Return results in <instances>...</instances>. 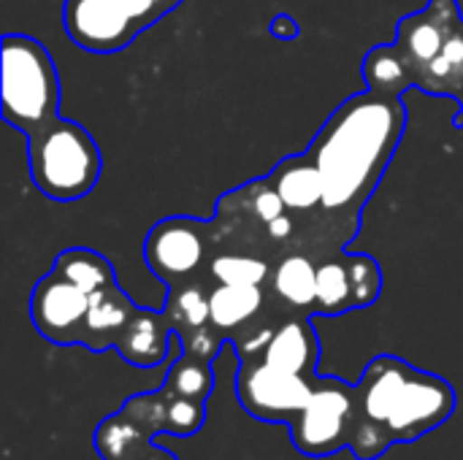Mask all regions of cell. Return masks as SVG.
Masks as SVG:
<instances>
[{
  "label": "cell",
  "instance_id": "obj_1",
  "mask_svg": "<svg viewBox=\"0 0 463 460\" xmlns=\"http://www.w3.org/2000/svg\"><path fill=\"white\" fill-rule=\"evenodd\" d=\"M404 127L402 95L369 89L345 100L307 149L323 174V211L336 217L342 247L358 233L361 211L391 165Z\"/></svg>",
  "mask_w": 463,
  "mask_h": 460
},
{
  "label": "cell",
  "instance_id": "obj_2",
  "mask_svg": "<svg viewBox=\"0 0 463 460\" xmlns=\"http://www.w3.org/2000/svg\"><path fill=\"white\" fill-rule=\"evenodd\" d=\"M458 396L448 380L396 355H377L355 385V426L347 450L377 460L391 445L415 442L450 420Z\"/></svg>",
  "mask_w": 463,
  "mask_h": 460
},
{
  "label": "cell",
  "instance_id": "obj_3",
  "mask_svg": "<svg viewBox=\"0 0 463 460\" xmlns=\"http://www.w3.org/2000/svg\"><path fill=\"white\" fill-rule=\"evenodd\" d=\"M27 163L35 190L57 203L90 195L103 171V157L92 133L62 117L27 136Z\"/></svg>",
  "mask_w": 463,
  "mask_h": 460
},
{
  "label": "cell",
  "instance_id": "obj_4",
  "mask_svg": "<svg viewBox=\"0 0 463 460\" xmlns=\"http://www.w3.org/2000/svg\"><path fill=\"white\" fill-rule=\"evenodd\" d=\"M3 119L24 138L60 117V76L46 46L22 33H5L0 43Z\"/></svg>",
  "mask_w": 463,
  "mask_h": 460
},
{
  "label": "cell",
  "instance_id": "obj_5",
  "mask_svg": "<svg viewBox=\"0 0 463 460\" xmlns=\"http://www.w3.org/2000/svg\"><path fill=\"white\" fill-rule=\"evenodd\" d=\"M288 426L293 447L307 458H326L345 450L355 426V385L336 377H317L307 404Z\"/></svg>",
  "mask_w": 463,
  "mask_h": 460
},
{
  "label": "cell",
  "instance_id": "obj_6",
  "mask_svg": "<svg viewBox=\"0 0 463 460\" xmlns=\"http://www.w3.org/2000/svg\"><path fill=\"white\" fill-rule=\"evenodd\" d=\"M317 377L290 374L260 358L239 363L236 371V399L258 420L290 423L293 415L307 404Z\"/></svg>",
  "mask_w": 463,
  "mask_h": 460
},
{
  "label": "cell",
  "instance_id": "obj_7",
  "mask_svg": "<svg viewBox=\"0 0 463 460\" xmlns=\"http://www.w3.org/2000/svg\"><path fill=\"white\" fill-rule=\"evenodd\" d=\"M209 233L212 225L193 217L160 220L144 241L146 268L168 287L190 282L209 258Z\"/></svg>",
  "mask_w": 463,
  "mask_h": 460
},
{
  "label": "cell",
  "instance_id": "obj_8",
  "mask_svg": "<svg viewBox=\"0 0 463 460\" xmlns=\"http://www.w3.org/2000/svg\"><path fill=\"white\" fill-rule=\"evenodd\" d=\"M90 293L49 271L41 277L30 296V320L35 331L52 344H81Z\"/></svg>",
  "mask_w": 463,
  "mask_h": 460
},
{
  "label": "cell",
  "instance_id": "obj_9",
  "mask_svg": "<svg viewBox=\"0 0 463 460\" xmlns=\"http://www.w3.org/2000/svg\"><path fill=\"white\" fill-rule=\"evenodd\" d=\"M62 27L79 49L95 54L119 52L141 33L117 0H65Z\"/></svg>",
  "mask_w": 463,
  "mask_h": 460
},
{
  "label": "cell",
  "instance_id": "obj_10",
  "mask_svg": "<svg viewBox=\"0 0 463 460\" xmlns=\"http://www.w3.org/2000/svg\"><path fill=\"white\" fill-rule=\"evenodd\" d=\"M458 22L461 14L456 0H429V5L420 14H410L399 22L396 46L415 73V87L418 79L426 73V68L442 54Z\"/></svg>",
  "mask_w": 463,
  "mask_h": 460
},
{
  "label": "cell",
  "instance_id": "obj_11",
  "mask_svg": "<svg viewBox=\"0 0 463 460\" xmlns=\"http://www.w3.org/2000/svg\"><path fill=\"white\" fill-rule=\"evenodd\" d=\"M260 361L285 369L290 374H304V377H317V358H320V342L312 328V317L301 314L293 320H282L263 352L258 355ZM250 361V358H247Z\"/></svg>",
  "mask_w": 463,
  "mask_h": 460
},
{
  "label": "cell",
  "instance_id": "obj_12",
  "mask_svg": "<svg viewBox=\"0 0 463 460\" xmlns=\"http://www.w3.org/2000/svg\"><path fill=\"white\" fill-rule=\"evenodd\" d=\"M171 344H174V328L165 312L138 309L125 325L114 350L122 355L125 363L138 366V369H152L168 358Z\"/></svg>",
  "mask_w": 463,
  "mask_h": 460
},
{
  "label": "cell",
  "instance_id": "obj_13",
  "mask_svg": "<svg viewBox=\"0 0 463 460\" xmlns=\"http://www.w3.org/2000/svg\"><path fill=\"white\" fill-rule=\"evenodd\" d=\"M138 312V306L119 290V285H109L90 296V309L84 320L81 344L92 352H103L109 347H117V339L122 336L130 317Z\"/></svg>",
  "mask_w": 463,
  "mask_h": 460
},
{
  "label": "cell",
  "instance_id": "obj_14",
  "mask_svg": "<svg viewBox=\"0 0 463 460\" xmlns=\"http://www.w3.org/2000/svg\"><path fill=\"white\" fill-rule=\"evenodd\" d=\"M269 182L279 192L288 211L307 214V211L323 209V174L307 152L279 160L271 168Z\"/></svg>",
  "mask_w": 463,
  "mask_h": 460
},
{
  "label": "cell",
  "instance_id": "obj_15",
  "mask_svg": "<svg viewBox=\"0 0 463 460\" xmlns=\"http://www.w3.org/2000/svg\"><path fill=\"white\" fill-rule=\"evenodd\" d=\"M266 301L263 285H220L209 293V323L225 339L252 325Z\"/></svg>",
  "mask_w": 463,
  "mask_h": 460
},
{
  "label": "cell",
  "instance_id": "obj_16",
  "mask_svg": "<svg viewBox=\"0 0 463 460\" xmlns=\"http://www.w3.org/2000/svg\"><path fill=\"white\" fill-rule=\"evenodd\" d=\"M271 290L274 296L288 306L301 314H315V301H317V263L307 255H288L271 268Z\"/></svg>",
  "mask_w": 463,
  "mask_h": 460
},
{
  "label": "cell",
  "instance_id": "obj_17",
  "mask_svg": "<svg viewBox=\"0 0 463 460\" xmlns=\"http://www.w3.org/2000/svg\"><path fill=\"white\" fill-rule=\"evenodd\" d=\"M353 277L350 263L345 252H328L323 260H317V301L315 314L323 317H339L353 312Z\"/></svg>",
  "mask_w": 463,
  "mask_h": 460
},
{
  "label": "cell",
  "instance_id": "obj_18",
  "mask_svg": "<svg viewBox=\"0 0 463 460\" xmlns=\"http://www.w3.org/2000/svg\"><path fill=\"white\" fill-rule=\"evenodd\" d=\"M361 73H364L366 87L380 95H404V89H410L415 84V73L396 43L374 46L364 57Z\"/></svg>",
  "mask_w": 463,
  "mask_h": 460
},
{
  "label": "cell",
  "instance_id": "obj_19",
  "mask_svg": "<svg viewBox=\"0 0 463 460\" xmlns=\"http://www.w3.org/2000/svg\"><path fill=\"white\" fill-rule=\"evenodd\" d=\"M52 271H57L60 277H65L68 282H73L76 287H81L90 296L117 282V274H114V266L109 263V258H103L95 249H84V247L60 252L52 263Z\"/></svg>",
  "mask_w": 463,
  "mask_h": 460
},
{
  "label": "cell",
  "instance_id": "obj_20",
  "mask_svg": "<svg viewBox=\"0 0 463 460\" xmlns=\"http://www.w3.org/2000/svg\"><path fill=\"white\" fill-rule=\"evenodd\" d=\"M155 437H149L144 428H138L122 409L111 418H106L95 431V450L103 460H133L152 445Z\"/></svg>",
  "mask_w": 463,
  "mask_h": 460
},
{
  "label": "cell",
  "instance_id": "obj_21",
  "mask_svg": "<svg viewBox=\"0 0 463 460\" xmlns=\"http://www.w3.org/2000/svg\"><path fill=\"white\" fill-rule=\"evenodd\" d=\"M209 293L212 290H203V285H195L193 279L168 287L163 312H165L174 333L184 336V333H193V331L209 325Z\"/></svg>",
  "mask_w": 463,
  "mask_h": 460
},
{
  "label": "cell",
  "instance_id": "obj_22",
  "mask_svg": "<svg viewBox=\"0 0 463 460\" xmlns=\"http://www.w3.org/2000/svg\"><path fill=\"white\" fill-rule=\"evenodd\" d=\"M163 388L171 390V393H176V396H184V399H193V401H203L206 404V399H209V393L214 388L212 361L198 358V355L182 350L179 361L171 363Z\"/></svg>",
  "mask_w": 463,
  "mask_h": 460
},
{
  "label": "cell",
  "instance_id": "obj_23",
  "mask_svg": "<svg viewBox=\"0 0 463 460\" xmlns=\"http://www.w3.org/2000/svg\"><path fill=\"white\" fill-rule=\"evenodd\" d=\"M209 274L220 285H263L271 277V263L247 252H217L209 258Z\"/></svg>",
  "mask_w": 463,
  "mask_h": 460
},
{
  "label": "cell",
  "instance_id": "obj_24",
  "mask_svg": "<svg viewBox=\"0 0 463 460\" xmlns=\"http://www.w3.org/2000/svg\"><path fill=\"white\" fill-rule=\"evenodd\" d=\"M350 277H353V304L355 309H369L383 293V268L372 255L347 252Z\"/></svg>",
  "mask_w": 463,
  "mask_h": 460
},
{
  "label": "cell",
  "instance_id": "obj_25",
  "mask_svg": "<svg viewBox=\"0 0 463 460\" xmlns=\"http://www.w3.org/2000/svg\"><path fill=\"white\" fill-rule=\"evenodd\" d=\"M298 33H301V27L296 24L293 16L277 14V16L271 19V35H274V38H279V41H293V38H298Z\"/></svg>",
  "mask_w": 463,
  "mask_h": 460
},
{
  "label": "cell",
  "instance_id": "obj_26",
  "mask_svg": "<svg viewBox=\"0 0 463 460\" xmlns=\"http://www.w3.org/2000/svg\"><path fill=\"white\" fill-rule=\"evenodd\" d=\"M266 236L271 239V241H290V236H293V220H290V214L285 211V214H279L277 220H271L269 225H266Z\"/></svg>",
  "mask_w": 463,
  "mask_h": 460
},
{
  "label": "cell",
  "instance_id": "obj_27",
  "mask_svg": "<svg viewBox=\"0 0 463 460\" xmlns=\"http://www.w3.org/2000/svg\"><path fill=\"white\" fill-rule=\"evenodd\" d=\"M133 460H179L174 453H168V450H163V447H157V445H149L144 453H138Z\"/></svg>",
  "mask_w": 463,
  "mask_h": 460
}]
</instances>
